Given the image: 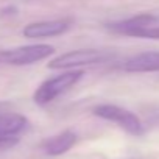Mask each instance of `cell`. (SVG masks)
<instances>
[{"instance_id":"6da1fadb","label":"cell","mask_w":159,"mask_h":159,"mask_svg":"<svg viewBox=\"0 0 159 159\" xmlns=\"http://www.w3.org/2000/svg\"><path fill=\"white\" fill-rule=\"evenodd\" d=\"M84 72L83 70H67L61 75H56L53 78L45 80L44 83L39 84V88L34 91L33 94V100L36 105L39 106H45L50 102H53L56 97H59L61 94H64L66 91H69L70 88H73L80 80L83 78Z\"/></svg>"},{"instance_id":"7a4b0ae2","label":"cell","mask_w":159,"mask_h":159,"mask_svg":"<svg viewBox=\"0 0 159 159\" xmlns=\"http://www.w3.org/2000/svg\"><path fill=\"white\" fill-rule=\"evenodd\" d=\"M94 116L116 123L119 128H122L125 133H128L131 136L137 137V136H142L145 133L142 120L126 108L111 105V103H105V105H98V106L94 108Z\"/></svg>"},{"instance_id":"3957f363","label":"cell","mask_w":159,"mask_h":159,"mask_svg":"<svg viewBox=\"0 0 159 159\" xmlns=\"http://www.w3.org/2000/svg\"><path fill=\"white\" fill-rule=\"evenodd\" d=\"M108 53L95 48H83V50H72L53 58L47 67L52 70H73L83 66H94L108 59Z\"/></svg>"},{"instance_id":"277c9868","label":"cell","mask_w":159,"mask_h":159,"mask_svg":"<svg viewBox=\"0 0 159 159\" xmlns=\"http://www.w3.org/2000/svg\"><path fill=\"white\" fill-rule=\"evenodd\" d=\"M55 53V47L48 44H31L10 50H3V64L10 66H30L47 59Z\"/></svg>"},{"instance_id":"5b68a950","label":"cell","mask_w":159,"mask_h":159,"mask_svg":"<svg viewBox=\"0 0 159 159\" xmlns=\"http://www.w3.org/2000/svg\"><path fill=\"white\" fill-rule=\"evenodd\" d=\"M157 24H159L157 16L150 14V13H142V14H137V16H133V17H128V19H123V20H119V22L108 24L106 28L109 31L116 33V34L137 38L143 30H147L153 25H157Z\"/></svg>"},{"instance_id":"8992f818","label":"cell","mask_w":159,"mask_h":159,"mask_svg":"<svg viewBox=\"0 0 159 159\" xmlns=\"http://www.w3.org/2000/svg\"><path fill=\"white\" fill-rule=\"evenodd\" d=\"M72 27L70 20L66 19H56V20H41V22H31L24 27L22 34L28 39H45V38H55L64 34Z\"/></svg>"},{"instance_id":"52a82bcc","label":"cell","mask_w":159,"mask_h":159,"mask_svg":"<svg viewBox=\"0 0 159 159\" xmlns=\"http://www.w3.org/2000/svg\"><path fill=\"white\" fill-rule=\"evenodd\" d=\"M27 128L28 120L25 116L0 109V139H19V134Z\"/></svg>"},{"instance_id":"ba28073f","label":"cell","mask_w":159,"mask_h":159,"mask_svg":"<svg viewBox=\"0 0 159 159\" xmlns=\"http://www.w3.org/2000/svg\"><path fill=\"white\" fill-rule=\"evenodd\" d=\"M76 140H78V137L72 129H64L59 134H55V136L45 139L41 143V150L48 156H61V154L67 153L76 143Z\"/></svg>"},{"instance_id":"9c48e42d","label":"cell","mask_w":159,"mask_h":159,"mask_svg":"<svg viewBox=\"0 0 159 159\" xmlns=\"http://www.w3.org/2000/svg\"><path fill=\"white\" fill-rule=\"evenodd\" d=\"M122 69L131 73H148V72H159V52H145L128 58Z\"/></svg>"},{"instance_id":"30bf717a","label":"cell","mask_w":159,"mask_h":159,"mask_svg":"<svg viewBox=\"0 0 159 159\" xmlns=\"http://www.w3.org/2000/svg\"><path fill=\"white\" fill-rule=\"evenodd\" d=\"M137 38L140 39H153V41H159V24L157 25H153L147 30H143Z\"/></svg>"},{"instance_id":"8fae6325","label":"cell","mask_w":159,"mask_h":159,"mask_svg":"<svg viewBox=\"0 0 159 159\" xmlns=\"http://www.w3.org/2000/svg\"><path fill=\"white\" fill-rule=\"evenodd\" d=\"M17 142H19V139H0V151L13 148Z\"/></svg>"},{"instance_id":"7c38bea8","label":"cell","mask_w":159,"mask_h":159,"mask_svg":"<svg viewBox=\"0 0 159 159\" xmlns=\"http://www.w3.org/2000/svg\"><path fill=\"white\" fill-rule=\"evenodd\" d=\"M0 64H3V50H0Z\"/></svg>"}]
</instances>
